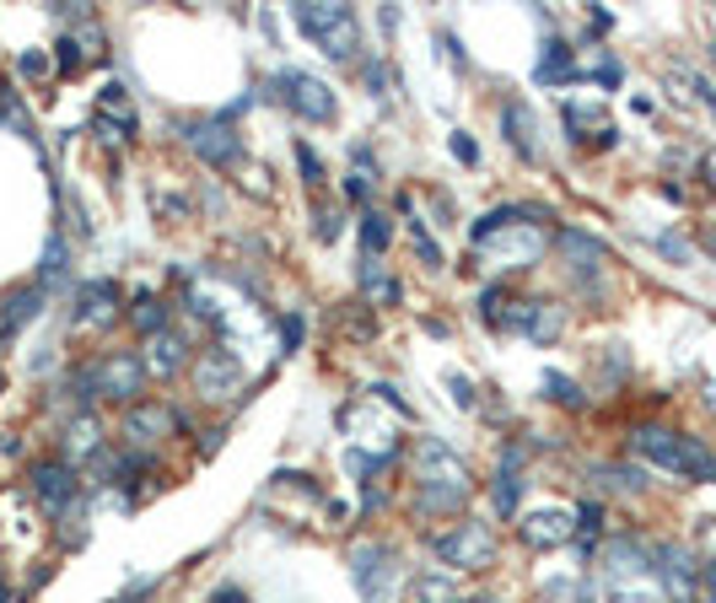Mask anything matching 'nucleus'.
Returning a JSON list of instances; mask_svg holds the SVG:
<instances>
[{"mask_svg": "<svg viewBox=\"0 0 716 603\" xmlns=\"http://www.w3.org/2000/svg\"><path fill=\"white\" fill-rule=\"evenodd\" d=\"M603 577L614 603H668V588L657 577V555H647L636 538H614L603 549Z\"/></svg>", "mask_w": 716, "mask_h": 603, "instance_id": "obj_1", "label": "nucleus"}, {"mask_svg": "<svg viewBox=\"0 0 716 603\" xmlns=\"http://www.w3.org/2000/svg\"><path fill=\"white\" fill-rule=\"evenodd\" d=\"M631 448H636V459H647V464H657V469H668V474H690V479H712L716 474L712 453L695 437H679L668 426H636Z\"/></svg>", "mask_w": 716, "mask_h": 603, "instance_id": "obj_2", "label": "nucleus"}, {"mask_svg": "<svg viewBox=\"0 0 716 603\" xmlns=\"http://www.w3.org/2000/svg\"><path fill=\"white\" fill-rule=\"evenodd\" d=\"M469 496V464L442 442H420V507L426 512H453Z\"/></svg>", "mask_w": 716, "mask_h": 603, "instance_id": "obj_3", "label": "nucleus"}, {"mask_svg": "<svg viewBox=\"0 0 716 603\" xmlns=\"http://www.w3.org/2000/svg\"><path fill=\"white\" fill-rule=\"evenodd\" d=\"M291 16L328 60H356L361 44H356V16L345 5H291Z\"/></svg>", "mask_w": 716, "mask_h": 603, "instance_id": "obj_4", "label": "nucleus"}, {"mask_svg": "<svg viewBox=\"0 0 716 603\" xmlns=\"http://www.w3.org/2000/svg\"><path fill=\"white\" fill-rule=\"evenodd\" d=\"M269 86H280V103H286L291 114H302V119H313V125L334 119V92H328L319 76H308V70H280Z\"/></svg>", "mask_w": 716, "mask_h": 603, "instance_id": "obj_5", "label": "nucleus"}, {"mask_svg": "<svg viewBox=\"0 0 716 603\" xmlns=\"http://www.w3.org/2000/svg\"><path fill=\"white\" fill-rule=\"evenodd\" d=\"M437 555L448 560V566H469V571H480V566H490V555H496V538L485 523H458L453 534L437 538Z\"/></svg>", "mask_w": 716, "mask_h": 603, "instance_id": "obj_6", "label": "nucleus"}, {"mask_svg": "<svg viewBox=\"0 0 716 603\" xmlns=\"http://www.w3.org/2000/svg\"><path fill=\"white\" fill-rule=\"evenodd\" d=\"M86 372H92V394H103V399H135L140 383H146V367L135 356H103Z\"/></svg>", "mask_w": 716, "mask_h": 603, "instance_id": "obj_7", "label": "nucleus"}, {"mask_svg": "<svg viewBox=\"0 0 716 603\" xmlns=\"http://www.w3.org/2000/svg\"><path fill=\"white\" fill-rule=\"evenodd\" d=\"M657 577H662V588H668V599L679 603H695V555L690 549H679V544H657Z\"/></svg>", "mask_w": 716, "mask_h": 603, "instance_id": "obj_8", "label": "nucleus"}, {"mask_svg": "<svg viewBox=\"0 0 716 603\" xmlns=\"http://www.w3.org/2000/svg\"><path fill=\"white\" fill-rule=\"evenodd\" d=\"M189 140H195V151L205 156V162H210V167H232V162H238V151H243V140L232 135V125H227V119H216V125H199Z\"/></svg>", "mask_w": 716, "mask_h": 603, "instance_id": "obj_9", "label": "nucleus"}, {"mask_svg": "<svg viewBox=\"0 0 716 603\" xmlns=\"http://www.w3.org/2000/svg\"><path fill=\"white\" fill-rule=\"evenodd\" d=\"M114 302H119V291H114L108 280H86L81 297H76V324H86V329L114 324Z\"/></svg>", "mask_w": 716, "mask_h": 603, "instance_id": "obj_10", "label": "nucleus"}, {"mask_svg": "<svg viewBox=\"0 0 716 603\" xmlns=\"http://www.w3.org/2000/svg\"><path fill=\"white\" fill-rule=\"evenodd\" d=\"M178 420H173V409H162V404H135L130 415H125V437L130 442H157L151 431H173Z\"/></svg>", "mask_w": 716, "mask_h": 603, "instance_id": "obj_11", "label": "nucleus"}, {"mask_svg": "<svg viewBox=\"0 0 716 603\" xmlns=\"http://www.w3.org/2000/svg\"><path fill=\"white\" fill-rule=\"evenodd\" d=\"M33 490H38L49 507H70V501H76V479H70L66 464H38V469H33Z\"/></svg>", "mask_w": 716, "mask_h": 603, "instance_id": "obj_12", "label": "nucleus"}, {"mask_svg": "<svg viewBox=\"0 0 716 603\" xmlns=\"http://www.w3.org/2000/svg\"><path fill=\"white\" fill-rule=\"evenodd\" d=\"M199 389H205V399H210V394L227 399V389H238V361H232L227 350H216L210 361H199Z\"/></svg>", "mask_w": 716, "mask_h": 603, "instance_id": "obj_13", "label": "nucleus"}, {"mask_svg": "<svg viewBox=\"0 0 716 603\" xmlns=\"http://www.w3.org/2000/svg\"><path fill=\"white\" fill-rule=\"evenodd\" d=\"M555 243H561V254H566V259H577V269H598L603 259H609V248H603L598 237L571 232V227H566V232H555Z\"/></svg>", "mask_w": 716, "mask_h": 603, "instance_id": "obj_14", "label": "nucleus"}, {"mask_svg": "<svg viewBox=\"0 0 716 603\" xmlns=\"http://www.w3.org/2000/svg\"><path fill=\"white\" fill-rule=\"evenodd\" d=\"M522 538L528 544H561V538H571V512H533L522 523Z\"/></svg>", "mask_w": 716, "mask_h": 603, "instance_id": "obj_15", "label": "nucleus"}, {"mask_svg": "<svg viewBox=\"0 0 716 603\" xmlns=\"http://www.w3.org/2000/svg\"><path fill=\"white\" fill-rule=\"evenodd\" d=\"M501 119H507V140L518 146V156H522V162H533V156H539V146H533V119H528V108H522V103H507V114H501Z\"/></svg>", "mask_w": 716, "mask_h": 603, "instance_id": "obj_16", "label": "nucleus"}, {"mask_svg": "<svg viewBox=\"0 0 716 603\" xmlns=\"http://www.w3.org/2000/svg\"><path fill=\"white\" fill-rule=\"evenodd\" d=\"M44 308V291H16L11 302H5V318H0V335H16L33 313Z\"/></svg>", "mask_w": 716, "mask_h": 603, "instance_id": "obj_17", "label": "nucleus"}, {"mask_svg": "<svg viewBox=\"0 0 716 603\" xmlns=\"http://www.w3.org/2000/svg\"><path fill=\"white\" fill-rule=\"evenodd\" d=\"M151 367L157 372H178L184 367V335H173V329L151 335Z\"/></svg>", "mask_w": 716, "mask_h": 603, "instance_id": "obj_18", "label": "nucleus"}, {"mask_svg": "<svg viewBox=\"0 0 716 603\" xmlns=\"http://www.w3.org/2000/svg\"><path fill=\"white\" fill-rule=\"evenodd\" d=\"M571 49L566 44H544V60H539V81H571Z\"/></svg>", "mask_w": 716, "mask_h": 603, "instance_id": "obj_19", "label": "nucleus"}, {"mask_svg": "<svg viewBox=\"0 0 716 603\" xmlns=\"http://www.w3.org/2000/svg\"><path fill=\"white\" fill-rule=\"evenodd\" d=\"M135 329H146V339L151 335H162V329H168V308H162V302H157V297H140V302H135Z\"/></svg>", "mask_w": 716, "mask_h": 603, "instance_id": "obj_20", "label": "nucleus"}, {"mask_svg": "<svg viewBox=\"0 0 716 603\" xmlns=\"http://www.w3.org/2000/svg\"><path fill=\"white\" fill-rule=\"evenodd\" d=\"M389 237H393L389 216H383V210H367V216H361V243H367V254L389 248Z\"/></svg>", "mask_w": 716, "mask_h": 603, "instance_id": "obj_21", "label": "nucleus"}, {"mask_svg": "<svg viewBox=\"0 0 716 603\" xmlns=\"http://www.w3.org/2000/svg\"><path fill=\"white\" fill-rule=\"evenodd\" d=\"M92 448H97V420L92 415L70 420V453H92Z\"/></svg>", "mask_w": 716, "mask_h": 603, "instance_id": "obj_22", "label": "nucleus"}, {"mask_svg": "<svg viewBox=\"0 0 716 603\" xmlns=\"http://www.w3.org/2000/svg\"><path fill=\"white\" fill-rule=\"evenodd\" d=\"M544 394H550V399H561V404H571V409H582V394H577V383H571V378H555V372H550V378H544Z\"/></svg>", "mask_w": 716, "mask_h": 603, "instance_id": "obj_23", "label": "nucleus"}, {"mask_svg": "<svg viewBox=\"0 0 716 603\" xmlns=\"http://www.w3.org/2000/svg\"><path fill=\"white\" fill-rule=\"evenodd\" d=\"M297 162H302V173H308V189H324V162H319V151H313V146H297Z\"/></svg>", "mask_w": 716, "mask_h": 603, "instance_id": "obj_24", "label": "nucleus"}, {"mask_svg": "<svg viewBox=\"0 0 716 603\" xmlns=\"http://www.w3.org/2000/svg\"><path fill=\"white\" fill-rule=\"evenodd\" d=\"M55 275H66V243L60 237H49V254H44V280H55Z\"/></svg>", "mask_w": 716, "mask_h": 603, "instance_id": "obj_25", "label": "nucleus"}, {"mask_svg": "<svg viewBox=\"0 0 716 603\" xmlns=\"http://www.w3.org/2000/svg\"><path fill=\"white\" fill-rule=\"evenodd\" d=\"M453 156H458V162H469V167H474V162H480V146H474L469 135L458 130V135H453Z\"/></svg>", "mask_w": 716, "mask_h": 603, "instance_id": "obj_26", "label": "nucleus"}, {"mask_svg": "<svg viewBox=\"0 0 716 603\" xmlns=\"http://www.w3.org/2000/svg\"><path fill=\"white\" fill-rule=\"evenodd\" d=\"M415 254H420L426 265H442V248H437V243H431L426 232H415Z\"/></svg>", "mask_w": 716, "mask_h": 603, "instance_id": "obj_27", "label": "nucleus"}, {"mask_svg": "<svg viewBox=\"0 0 716 603\" xmlns=\"http://www.w3.org/2000/svg\"><path fill=\"white\" fill-rule=\"evenodd\" d=\"M453 389H458V404H463V409H474V383H463V378H453Z\"/></svg>", "mask_w": 716, "mask_h": 603, "instance_id": "obj_28", "label": "nucleus"}, {"mask_svg": "<svg viewBox=\"0 0 716 603\" xmlns=\"http://www.w3.org/2000/svg\"><path fill=\"white\" fill-rule=\"evenodd\" d=\"M22 70H27V76H44V70H49V60H44V55H27V60H22Z\"/></svg>", "mask_w": 716, "mask_h": 603, "instance_id": "obj_29", "label": "nucleus"}, {"mask_svg": "<svg viewBox=\"0 0 716 603\" xmlns=\"http://www.w3.org/2000/svg\"><path fill=\"white\" fill-rule=\"evenodd\" d=\"M706 184H712V189H716V151H712V156H706Z\"/></svg>", "mask_w": 716, "mask_h": 603, "instance_id": "obj_30", "label": "nucleus"}, {"mask_svg": "<svg viewBox=\"0 0 716 603\" xmlns=\"http://www.w3.org/2000/svg\"><path fill=\"white\" fill-rule=\"evenodd\" d=\"M706 394H712V409H716V383H712V389H706Z\"/></svg>", "mask_w": 716, "mask_h": 603, "instance_id": "obj_31", "label": "nucleus"}, {"mask_svg": "<svg viewBox=\"0 0 716 603\" xmlns=\"http://www.w3.org/2000/svg\"><path fill=\"white\" fill-rule=\"evenodd\" d=\"M469 603H485V599H469Z\"/></svg>", "mask_w": 716, "mask_h": 603, "instance_id": "obj_32", "label": "nucleus"}, {"mask_svg": "<svg viewBox=\"0 0 716 603\" xmlns=\"http://www.w3.org/2000/svg\"><path fill=\"white\" fill-rule=\"evenodd\" d=\"M712 603H716V599H712Z\"/></svg>", "mask_w": 716, "mask_h": 603, "instance_id": "obj_33", "label": "nucleus"}]
</instances>
